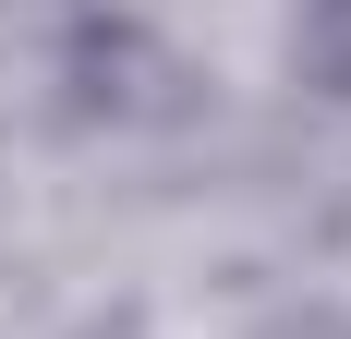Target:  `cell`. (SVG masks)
Listing matches in <instances>:
<instances>
[{
    "instance_id": "obj_1",
    "label": "cell",
    "mask_w": 351,
    "mask_h": 339,
    "mask_svg": "<svg viewBox=\"0 0 351 339\" xmlns=\"http://www.w3.org/2000/svg\"><path fill=\"white\" fill-rule=\"evenodd\" d=\"M303 73L351 97V0H303Z\"/></svg>"
}]
</instances>
